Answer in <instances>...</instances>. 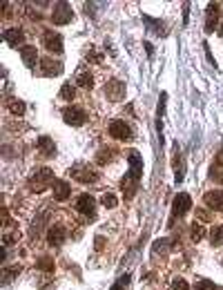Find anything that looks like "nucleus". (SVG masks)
Here are the masks:
<instances>
[{"label": "nucleus", "instance_id": "nucleus-4", "mask_svg": "<svg viewBox=\"0 0 223 290\" xmlns=\"http://www.w3.org/2000/svg\"><path fill=\"white\" fill-rule=\"evenodd\" d=\"M52 20L54 25H67V22L74 20V11H72V7L67 2H56L52 11Z\"/></svg>", "mask_w": 223, "mask_h": 290}, {"label": "nucleus", "instance_id": "nucleus-20", "mask_svg": "<svg viewBox=\"0 0 223 290\" xmlns=\"http://www.w3.org/2000/svg\"><path fill=\"white\" fill-rule=\"evenodd\" d=\"M76 85L83 87V90H92V87H94V78H92L90 72H83V69H80L78 74H76Z\"/></svg>", "mask_w": 223, "mask_h": 290}, {"label": "nucleus", "instance_id": "nucleus-9", "mask_svg": "<svg viewBox=\"0 0 223 290\" xmlns=\"http://www.w3.org/2000/svg\"><path fill=\"white\" fill-rule=\"evenodd\" d=\"M219 11H221L219 2H210L207 5V11H205V32L207 34H212L214 27H221L219 25Z\"/></svg>", "mask_w": 223, "mask_h": 290}, {"label": "nucleus", "instance_id": "nucleus-27", "mask_svg": "<svg viewBox=\"0 0 223 290\" xmlns=\"http://www.w3.org/2000/svg\"><path fill=\"white\" fill-rule=\"evenodd\" d=\"M192 239H194V241H201L203 239V226L201 223H192Z\"/></svg>", "mask_w": 223, "mask_h": 290}, {"label": "nucleus", "instance_id": "nucleus-23", "mask_svg": "<svg viewBox=\"0 0 223 290\" xmlns=\"http://www.w3.org/2000/svg\"><path fill=\"white\" fill-rule=\"evenodd\" d=\"M210 241H212V246H221L223 243V226L212 228V232H210Z\"/></svg>", "mask_w": 223, "mask_h": 290}, {"label": "nucleus", "instance_id": "nucleus-33", "mask_svg": "<svg viewBox=\"0 0 223 290\" xmlns=\"http://www.w3.org/2000/svg\"><path fill=\"white\" fill-rule=\"evenodd\" d=\"M197 216H199V219H201L203 223H207V221H210V214H207L205 210H197Z\"/></svg>", "mask_w": 223, "mask_h": 290}, {"label": "nucleus", "instance_id": "nucleus-17", "mask_svg": "<svg viewBox=\"0 0 223 290\" xmlns=\"http://www.w3.org/2000/svg\"><path fill=\"white\" fill-rule=\"evenodd\" d=\"M20 56H22V63L27 65V67H34V65L38 63V52L34 45H25V47H20Z\"/></svg>", "mask_w": 223, "mask_h": 290}, {"label": "nucleus", "instance_id": "nucleus-6", "mask_svg": "<svg viewBox=\"0 0 223 290\" xmlns=\"http://www.w3.org/2000/svg\"><path fill=\"white\" fill-rule=\"evenodd\" d=\"M43 45L47 47L49 54H63V36L52 32V29H47L43 34Z\"/></svg>", "mask_w": 223, "mask_h": 290}, {"label": "nucleus", "instance_id": "nucleus-29", "mask_svg": "<svg viewBox=\"0 0 223 290\" xmlns=\"http://www.w3.org/2000/svg\"><path fill=\"white\" fill-rule=\"evenodd\" d=\"M128 284H130V274H123L121 279H118V281H116V284L112 286V288H110V290H123V288H125V286H128Z\"/></svg>", "mask_w": 223, "mask_h": 290}, {"label": "nucleus", "instance_id": "nucleus-32", "mask_svg": "<svg viewBox=\"0 0 223 290\" xmlns=\"http://www.w3.org/2000/svg\"><path fill=\"white\" fill-rule=\"evenodd\" d=\"M210 176H212L214 181H219V183H223V172H221V170H212V172H210Z\"/></svg>", "mask_w": 223, "mask_h": 290}, {"label": "nucleus", "instance_id": "nucleus-26", "mask_svg": "<svg viewBox=\"0 0 223 290\" xmlns=\"http://www.w3.org/2000/svg\"><path fill=\"white\" fill-rule=\"evenodd\" d=\"M38 268L45 270V272H54V261L49 257H43V259H38Z\"/></svg>", "mask_w": 223, "mask_h": 290}, {"label": "nucleus", "instance_id": "nucleus-24", "mask_svg": "<svg viewBox=\"0 0 223 290\" xmlns=\"http://www.w3.org/2000/svg\"><path fill=\"white\" fill-rule=\"evenodd\" d=\"M112 158H114V152H112V150H107V148H103L101 152H98V156H96V163L105 165V163H110Z\"/></svg>", "mask_w": 223, "mask_h": 290}, {"label": "nucleus", "instance_id": "nucleus-5", "mask_svg": "<svg viewBox=\"0 0 223 290\" xmlns=\"http://www.w3.org/2000/svg\"><path fill=\"white\" fill-rule=\"evenodd\" d=\"M63 121L67 123V125L80 127V125H85L87 114H85V110H80V107H65L63 110Z\"/></svg>", "mask_w": 223, "mask_h": 290}, {"label": "nucleus", "instance_id": "nucleus-15", "mask_svg": "<svg viewBox=\"0 0 223 290\" xmlns=\"http://www.w3.org/2000/svg\"><path fill=\"white\" fill-rule=\"evenodd\" d=\"M2 38L9 42L11 47H18V45H22V40H25V34H22L18 27H9V29L2 32Z\"/></svg>", "mask_w": 223, "mask_h": 290}, {"label": "nucleus", "instance_id": "nucleus-1", "mask_svg": "<svg viewBox=\"0 0 223 290\" xmlns=\"http://www.w3.org/2000/svg\"><path fill=\"white\" fill-rule=\"evenodd\" d=\"M54 172L49 168H40V170H36V172L29 176V190L32 192H45L49 188V185H54Z\"/></svg>", "mask_w": 223, "mask_h": 290}, {"label": "nucleus", "instance_id": "nucleus-25", "mask_svg": "<svg viewBox=\"0 0 223 290\" xmlns=\"http://www.w3.org/2000/svg\"><path fill=\"white\" fill-rule=\"evenodd\" d=\"M101 203H103L105 208H110V210H112V208L118 206V199H116V194H112V192H105V194L101 196Z\"/></svg>", "mask_w": 223, "mask_h": 290}, {"label": "nucleus", "instance_id": "nucleus-10", "mask_svg": "<svg viewBox=\"0 0 223 290\" xmlns=\"http://www.w3.org/2000/svg\"><path fill=\"white\" fill-rule=\"evenodd\" d=\"M76 210L85 216H94L96 212V199L92 194H80L78 201H76Z\"/></svg>", "mask_w": 223, "mask_h": 290}, {"label": "nucleus", "instance_id": "nucleus-11", "mask_svg": "<svg viewBox=\"0 0 223 290\" xmlns=\"http://www.w3.org/2000/svg\"><path fill=\"white\" fill-rule=\"evenodd\" d=\"M205 206L214 212H223V190H210L203 194Z\"/></svg>", "mask_w": 223, "mask_h": 290}, {"label": "nucleus", "instance_id": "nucleus-3", "mask_svg": "<svg viewBox=\"0 0 223 290\" xmlns=\"http://www.w3.org/2000/svg\"><path fill=\"white\" fill-rule=\"evenodd\" d=\"M69 176L78 183H96L98 181V172L90 170V165H76V168L69 170Z\"/></svg>", "mask_w": 223, "mask_h": 290}, {"label": "nucleus", "instance_id": "nucleus-31", "mask_svg": "<svg viewBox=\"0 0 223 290\" xmlns=\"http://www.w3.org/2000/svg\"><path fill=\"white\" fill-rule=\"evenodd\" d=\"M197 290H217V286H214L212 281H201V284L197 286Z\"/></svg>", "mask_w": 223, "mask_h": 290}, {"label": "nucleus", "instance_id": "nucleus-36", "mask_svg": "<svg viewBox=\"0 0 223 290\" xmlns=\"http://www.w3.org/2000/svg\"><path fill=\"white\" fill-rule=\"evenodd\" d=\"M217 165H219V168H223V150L217 154Z\"/></svg>", "mask_w": 223, "mask_h": 290}, {"label": "nucleus", "instance_id": "nucleus-35", "mask_svg": "<svg viewBox=\"0 0 223 290\" xmlns=\"http://www.w3.org/2000/svg\"><path fill=\"white\" fill-rule=\"evenodd\" d=\"M205 56H207V60H210V63H212V65H217V63H214L212 52H210V45H207V42H205Z\"/></svg>", "mask_w": 223, "mask_h": 290}, {"label": "nucleus", "instance_id": "nucleus-16", "mask_svg": "<svg viewBox=\"0 0 223 290\" xmlns=\"http://www.w3.org/2000/svg\"><path fill=\"white\" fill-rule=\"evenodd\" d=\"M54 196H56V201H67V196L72 194V188H69L67 181H54Z\"/></svg>", "mask_w": 223, "mask_h": 290}, {"label": "nucleus", "instance_id": "nucleus-13", "mask_svg": "<svg viewBox=\"0 0 223 290\" xmlns=\"http://www.w3.org/2000/svg\"><path fill=\"white\" fill-rule=\"evenodd\" d=\"M63 72V65L54 58H40V74L43 76H54Z\"/></svg>", "mask_w": 223, "mask_h": 290}, {"label": "nucleus", "instance_id": "nucleus-37", "mask_svg": "<svg viewBox=\"0 0 223 290\" xmlns=\"http://www.w3.org/2000/svg\"><path fill=\"white\" fill-rule=\"evenodd\" d=\"M219 34H221V36H223V20H221V27H219Z\"/></svg>", "mask_w": 223, "mask_h": 290}, {"label": "nucleus", "instance_id": "nucleus-21", "mask_svg": "<svg viewBox=\"0 0 223 290\" xmlns=\"http://www.w3.org/2000/svg\"><path fill=\"white\" fill-rule=\"evenodd\" d=\"M74 96H76V87L72 83H65L60 87V98L63 100H74Z\"/></svg>", "mask_w": 223, "mask_h": 290}, {"label": "nucleus", "instance_id": "nucleus-14", "mask_svg": "<svg viewBox=\"0 0 223 290\" xmlns=\"http://www.w3.org/2000/svg\"><path fill=\"white\" fill-rule=\"evenodd\" d=\"M65 234H67V232H65L63 226H52V228L47 230V241H49V246H56V248H58V246H63Z\"/></svg>", "mask_w": 223, "mask_h": 290}, {"label": "nucleus", "instance_id": "nucleus-28", "mask_svg": "<svg viewBox=\"0 0 223 290\" xmlns=\"http://www.w3.org/2000/svg\"><path fill=\"white\" fill-rule=\"evenodd\" d=\"M18 272H20V266H14V268H7V270H5V277H2V284H7V281H9L11 277H16Z\"/></svg>", "mask_w": 223, "mask_h": 290}, {"label": "nucleus", "instance_id": "nucleus-19", "mask_svg": "<svg viewBox=\"0 0 223 290\" xmlns=\"http://www.w3.org/2000/svg\"><path fill=\"white\" fill-rule=\"evenodd\" d=\"M38 148H40V154H43V156H54V152H56L54 141L49 136H40V138H38Z\"/></svg>", "mask_w": 223, "mask_h": 290}, {"label": "nucleus", "instance_id": "nucleus-7", "mask_svg": "<svg viewBox=\"0 0 223 290\" xmlns=\"http://www.w3.org/2000/svg\"><path fill=\"white\" fill-rule=\"evenodd\" d=\"M141 176H143V158H141V154H138V152H132V154H130L128 179L134 181V183H138V181H141Z\"/></svg>", "mask_w": 223, "mask_h": 290}, {"label": "nucleus", "instance_id": "nucleus-2", "mask_svg": "<svg viewBox=\"0 0 223 290\" xmlns=\"http://www.w3.org/2000/svg\"><path fill=\"white\" fill-rule=\"evenodd\" d=\"M107 132H110V136H112V138H116V141H130V138L134 136L132 127H130L125 121H121V118L112 121L110 125H107Z\"/></svg>", "mask_w": 223, "mask_h": 290}, {"label": "nucleus", "instance_id": "nucleus-8", "mask_svg": "<svg viewBox=\"0 0 223 290\" xmlns=\"http://www.w3.org/2000/svg\"><path fill=\"white\" fill-rule=\"evenodd\" d=\"M105 96H107L110 100H121L123 96H125V83H123V80H118V78L107 80V85H105Z\"/></svg>", "mask_w": 223, "mask_h": 290}, {"label": "nucleus", "instance_id": "nucleus-22", "mask_svg": "<svg viewBox=\"0 0 223 290\" xmlns=\"http://www.w3.org/2000/svg\"><path fill=\"white\" fill-rule=\"evenodd\" d=\"M174 179L176 183L183 181V158H181V154H174Z\"/></svg>", "mask_w": 223, "mask_h": 290}, {"label": "nucleus", "instance_id": "nucleus-18", "mask_svg": "<svg viewBox=\"0 0 223 290\" xmlns=\"http://www.w3.org/2000/svg\"><path fill=\"white\" fill-rule=\"evenodd\" d=\"M5 107H7V112H11L14 116H22V114H25V103L18 100L16 96H7V98H5Z\"/></svg>", "mask_w": 223, "mask_h": 290}, {"label": "nucleus", "instance_id": "nucleus-30", "mask_svg": "<svg viewBox=\"0 0 223 290\" xmlns=\"http://www.w3.org/2000/svg\"><path fill=\"white\" fill-rule=\"evenodd\" d=\"M172 288H174V290H187V281L181 279V277H176V279L172 281Z\"/></svg>", "mask_w": 223, "mask_h": 290}, {"label": "nucleus", "instance_id": "nucleus-12", "mask_svg": "<svg viewBox=\"0 0 223 290\" xmlns=\"http://www.w3.org/2000/svg\"><path fill=\"white\" fill-rule=\"evenodd\" d=\"M190 208H192V199H190V194L181 192V194H176V196H174V214L183 216V214H187V212H190Z\"/></svg>", "mask_w": 223, "mask_h": 290}, {"label": "nucleus", "instance_id": "nucleus-34", "mask_svg": "<svg viewBox=\"0 0 223 290\" xmlns=\"http://www.w3.org/2000/svg\"><path fill=\"white\" fill-rule=\"evenodd\" d=\"M187 11H190V2H183V25H187Z\"/></svg>", "mask_w": 223, "mask_h": 290}]
</instances>
